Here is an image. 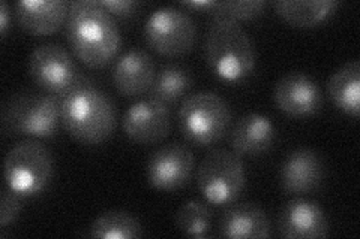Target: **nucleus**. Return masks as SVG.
<instances>
[{
  "label": "nucleus",
  "mask_w": 360,
  "mask_h": 239,
  "mask_svg": "<svg viewBox=\"0 0 360 239\" xmlns=\"http://www.w3.org/2000/svg\"><path fill=\"white\" fill-rule=\"evenodd\" d=\"M66 38L77 59L92 69L105 67L122 45L117 22L96 0L71 4Z\"/></svg>",
  "instance_id": "1"
},
{
  "label": "nucleus",
  "mask_w": 360,
  "mask_h": 239,
  "mask_svg": "<svg viewBox=\"0 0 360 239\" xmlns=\"http://www.w3.org/2000/svg\"><path fill=\"white\" fill-rule=\"evenodd\" d=\"M62 126L84 145H99L115 133L117 116L112 100L83 76L62 97Z\"/></svg>",
  "instance_id": "2"
},
{
  "label": "nucleus",
  "mask_w": 360,
  "mask_h": 239,
  "mask_svg": "<svg viewBox=\"0 0 360 239\" xmlns=\"http://www.w3.org/2000/svg\"><path fill=\"white\" fill-rule=\"evenodd\" d=\"M210 69L224 81L236 83L250 76L255 67V50L239 21L212 15L205 42Z\"/></svg>",
  "instance_id": "3"
},
{
  "label": "nucleus",
  "mask_w": 360,
  "mask_h": 239,
  "mask_svg": "<svg viewBox=\"0 0 360 239\" xmlns=\"http://www.w3.org/2000/svg\"><path fill=\"white\" fill-rule=\"evenodd\" d=\"M62 124V99L51 93H21L4 108V130L32 138H53Z\"/></svg>",
  "instance_id": "4"
},
{
  "label": "nucleus",
  "mask_w": 360,
  "mask_h": 239,
  "mask_svg": "<svg viewBox=\"0 0 360 239\" xmlns=\"http://www.w3.org/2000/svg\"><path fill=\"white\" fill-rule=\"evenodd\" d=\"M177 117L180 132L191 144L210 146L227 133L231 112L219 95L198 92L184 100Z\"/></svg>",
  "instance_id": "5"
},
{
  "label": "nucleus",
  "mask_w": 360,
  "mask_h": 239,
  "mask_svg": "<svg viewBox=\"0 0 360 239\" xmlns=\"http://www.w3.org/2000/svg\"><path fill=\"white\" fill-rule=\"evenodd\" d=\"M245 183L242 157L224 148L210 151L197 170V186L201 196L215 207L233 203L242 195Z\"/></svg>",
  "instance_id": "6"
},
{
  "label": "nucleus",
  "mask_w": 360,
  "mask_h": 239,
  "mask_svg": "<svg viewBox=\"0 0 360 239\" xmlns=\"http://www.w3.org/2000/svg\"><path fill=\"white\" fill-rule=\"evenodd\" d=\"M53 158L49 148L37 141H22L13 146L5 158L8 189L18 196H37L50 184Z\"/></svg>",
  "instance_id": "7"
},
{
  "label": "nucleus",
  "mask_w": 360,
  "mask_h": 239,
  "mask_svg": "<svg viewBox=\"0 0 360 239\" xmlns=\"http://www.w3.org/2000/svg\"><path fill=\"white\" fill-rule=\"evenodd\" d=\"M144 39L161 55L177 57L193 50L197 39V26L185 11L162 6L146 21Z\"/></svg>",
  "instance_id": "8"
},
{
  "label": "nucleus",
  "mask_w": 360,
  "mask_h": 239,
  "mask_svg": "<svg viewBox=\"0 0 360 239\" xmlns=\"http://www.w3.org/2000/svg\"><path fill=\"white\" fill-rule=\"evenodd\" d=\"M29 75L39 88L60 97L83 78L72 55L58 43H44L32 51Z\"/></svg>",
  "instance_id": "9"
},
{
  "label": "nucleus",
  "mask_w": 360,
  "mask_h": 239,
  "mask_svg": "<svg viewBox=\"0 0 360 239\" xmlns=\"http://www.w3.org/2000/svg\"><path fill=\"white\" fill-rule=\"evenodd\" d=\"M195 158L189 148L172 144L156 150L148 163L149 184L161 191L182 189L193 175Z\"/></svg>",
  "instance_id": "10"
},
{
  "label": "nucleus",
  "mask_w": 360,
  "mask_h": 239,
  "mask_svg": "<svg viewBox=\"0 0 360 239\" xmlns=\"http://www.w3.org/2000/svg\"><path fill=\"white\" fill-rule=\"evenodd\" d=\"M122 128L135 144L152 145L161 142L170 133V112L167 105L158 100H140L125 112Z\"/></svg>",
  "instance_id": "11"
},
{
  "label": "nucleus",
  "mask_w": 360,
  "mask_h": 239,
  "mask_svg": "<svg viewBox=\"0 0 360 239\" xmlns=\"http://www.w3.org/2000/svg\"><path fill=\"white\" fill-rule=\"evenodd\" d=\"M276 107L290 117H309L321 108V92L314 79L302 72L284 75L274 88Z\"/></svg>",
  "instance_id": "12"
},
{
  "label": "nucleus",
  "mask_w": 360,
  "mask_h": 239,
  "mask_svg": "<svg viewBox=\"0 0 360 239\" xmlns=\"http://www.w3.org/2000/svg\"><path fill=\"white\" fill-rule=\"evenodd\" d=\"M278 231L288 239L324 238L329 235V220L320 205L297 198L281 210Z\"/></svg>",
  "instance_id": "13"
},
{
  "label": "nucleus",
  "mask_w": 360,
  "mask_h": 239,
  "mask_svg": "<svg viewBox=\"0 0 360 239\" xmlns=\"http://www.w3.org/2000/svg\"><path fill=\"white\" fill-rule=\"evenodd\" d=\"M281 187L288 195H308L317 190L324 179V165L317 151L297 148L291 151L281 166Z\"/></svg>",
  "instance_id": "14"
},
{
  "label": "nucleus",
  "mask_w": 360,
  "mask_h": 239,
  "mask_svg": "<svg viewBox=\"0 0 360 239\" xmlns=\"http://www.w3.org/2000/svg\"><path fill=\"white\" fill-rule=\"evenodd\" d=\"M70 6L65 0H21L15 5V18L29 35L49 36L66 25Z\"/></svg>",
  "instance_id": "15"
},
{
  "label": "nucleus",
  "mask_w": 360,
  "mask_h": 239,
  "mask_svg": "<svg viewBox=\"0 0 360 239\" xmlns=\"http://www.w3.org/2000/svg\"><path fill=\"white\" fill-rule=\"evenodd\" d=\"M156 75L152 57L143 50H131L123 54L112 72V83L125 97H139L149 92Z\"/></svg>",
  "instance_id": "16"
},
{
  "label": "nucleus",
  "mask_w": 360,
  "mask_h": 239,
  "mask_svg": "<svg viewBox=\"0 0 360 239\" xmlns=\"http://www.w3.org/2000/svg\"><path fill=\"white\" fill-rule=\"evenodd\" d=\"M270 221L266 212L254 203H236L225 210L219 232L224 238L231 239H252V238H269Z\"/></svg>",
  "instance_id": "17"
},
{
  "label": "nucleus",
  "mask_w": 360,
  "mask_h": 239,
  "mask_svg": "<svg viewBox=\"0 0 360 239\" xmlns=\"http://www.w3.org/2000/svg\"><path fill=\"white\" fill-rule=\"evenodd\" d=\"M275 139V128L263 114H246L231 130V146L239 156L255 157L266 153Z\"/></svg>",
  "instance_id": "18"
},
{
  "label": "nucleus",
  "mask_w": 360,
  "mask_h": 239,
  "mask_svg": "<svg viewBox=\"0 0 360 239\" xmlns=\"http://www.w3.org/2000/svg\"><path fill=\"white\" fill-rule=\"evenodd\" d=\"M328 93L333 105L353 118L360 112V63L357 60L341 66L329 79Z\"/></svg>",
  "instance_id": "19"
},
{
  "label": "nucleus",
  "mask_w": 360,
  "mask_h": 239,
  "mask_svg": "<svg viewBox=\"0 0 360 239\" xmlns=\"http://www.w3.org/2000/svg\"><path fill=\"white\" fill-rule=\"evenodd\" d=\"M338 8L333 0H281L275 4L278 15L292 27H315Z\"/></svg>",
  "instance_id": "20"
},
{
  "label": "nucleus",
  "mask_w": 360,
  "mask_h": 239,
  "mask_svg": "<svg viewBox=\"0 0 360 239\" xmlns=\"http://www.w3.org/2000/svg\"><path fill=\"white\" fill-rule=\"evenodd\" d=\"M191 86H193V76L186 67L167 64L155 75L153 84L149 90L150 99L161 102L164 105H170L184 97Z\"/></svg>",
  "instance_id": "21"
},
{
  "label": "nucleus",
  "mask_w": 360,
  "mask_h": 239,
  "mask_svg": "<svg viewBox=\"0 0 360 239\" xmlns=\"http://www.w3.org/2000/svg\"><path fill=\"white\" fill-rule=\"evenodd\" d=\"M144 235L140 221L132 214L122 210H111L90 226V236L98 239H137Z\"/></svg>",
  "instance_id": "22"
},
{
  "label": "nucleus",
  "mask_w": 360,
  "mask_h": 239,
  "mask_svg": "<svg viewBox=\"0 0 360 239\" xmlns=\"http://www.w3.org/2000/svg\"><path fill=\"white\" fill-rule=\"evenodd\" d=\"M176 226L186 236L205 238L212 227V211L198 200H188L177 210Z\"/></svg>",
  "instance_id": "23"
},
{
  "label": "nucleus",
  "mask_w": 360,
  "mask_h": 239,
  "mask_svg": "<svg viewBox=\"0 0 360 239\" xmlns=\"http://www.w3.org/2000/svg\"><path fill=\"white\" fill-rule=\"evenodd\" d=\"M264 9L266 2L263 0H225V2H217L210 15L227 17L234 21H246L260 17Z\"/></svg>",
  "instance_id": "24"
},
{
  "label": "nucleus",
  "mask_w": 360,
  "mask_h": 239,
  "mask_svg": "<svg viewBox=\"0 0 360 239\" xmlns=\"http://www.w3.org/2000/svg\"><path fill=\"white\" fill-rule=\"evenodd\" d=\"M21 212L20 196L13 190L2 191V200H0V226L6 229L9 224H13Z\"/></svg>",
  "instance_id": "25"
},
{
  "label": "nucleus",
  "mask_w": 360,
  "mask_h": 239,
  "mask_svg": "<svg viewBox=\"0 0 360 239\" xmlns=\"http://www.w3.org/2000/svg\"><path fill=\"white\" fill-rule=\"evenodd\" d=\"M112 18L128 20L137 14L140 4L135 0H101L98 2Z\"/></svg>",
  "instance_id": "26"
},
{
  "label": "nucleus",
  "mask_w": 360,
  "mask_h": 239,
  "mask_svg": "<svg viewBox=\"0 0 360 239\" xmlns=\"http://www.w3.org/2000/svg\"><path fill=\"white\" fill-rule=\"evenodd\" d=\"M185 8L195 11V13H212L217 6V2H212V0H193V2H184Z\"/></svg>",
  "instance_id": "27"
},
{
  "label": "nucleus",
  "mask_w": 360,
  "mask_h": 239,
  "mask_svg": "<svg viewBox=\"0 0 360 239\" xmlns=\"http://www.w3.org/2000/svg\"><path fill=\"white\" fill-rule=\"evenodd\" d=\"M8 26H9V6L4 0V2L0 4V33H2L4 36L6 35Z\"/></svg>",
  "instance_id": "28"
}]
</instances>
